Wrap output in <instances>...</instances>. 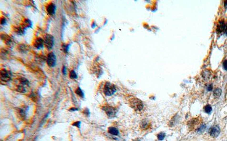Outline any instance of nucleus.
<instances>
[{"label":"nucleus","instance_id":"nucleus-24","mask_svg":"<svg viewBox=\"0 0 227 141\" xmlns=\"http://www.w3.org/2000/svg\"><path fill=\"white\" fill-rule=\"evenodd\" d=\"M165 137V134L164 133H160L157 135V138L160 141L164 140Z\"/></svg>","mask_w":227,"mask_h":141},{"label":"nucleus","instance_id":"nucleus-20","mask_svg":"<svg viewBox=\"0 0 227 141\" xmlns=\"http://www.w3.org/2000/svg\"><path fill=\"white\" fill-rule=\"evenodd\" d=\"M76 93L78 96L81 97V98H83V97H84V94H83V91H82V89H81L80 87H78V88L76 89Z\"/></svg>","mask_w":227,"mask_h":141},{"label":"nucleus","instance_id":"nucleus-23","mask_svg":"<svg viewBox=\"0 0 227 141\" xmlns=\"http://www.w3.org/2000/svg\"><path fill=\"white\" fill-rule=\"evenodd\" d=\"M212 110V107L210 106V105H207L204 107V111H205L206 113L208 114L210 113L211 112Z\"/></svg>","mask_w":227,"mask_h":141},{"label":"nucleus","instance_id":"nucleus-28","mask_svg":"<svg viewBox=\"0 0 227 141\" xmlns=\"http://www.w3.org/2000/svg\"><path fill=\"white\" fill-rule=\"evenodd\" d=\"M212 88H213L212 85L211 84V85H208V88H207V89H208V91H211L212 90Z\"/></svg>","mask_w":227,"mask_h":141},{"label":"nucleus","instance_id":"nucleus-25","mask_svg":"<svg viewBox=\"0 0 227 141\" xmlns=\"http://www.w3.org/2000/svg\"><path fill=\"white\" fill-rule=\"evenodd\" d=\"M72 125L78 127V128H80V125H81V122H80V121H77V122H74V124H73Z\"/></svg>","mask_w":227,"mask_h":141},{"label":"nucleus","instance_id":"nucleus-3","mask_svg":"<svg viewBox=\"0 0 227 141\" xmlns=\"http://www.w3.org/2000/svg\"><path fill=\"white\" fill-rule=\"evenodd\" d=\"M102 109L104 111L108 118H113L115 117L117 110L113 106L109 105H104L102 107Z\"/></svg>","mask_w":227,"mask_h":141},{"label":"nucleus","instance_id":"nucleus-10","mask_svg":"<svg viewBox=\"0 0 227 141\" xmlns=\"http://www.w3.org/2000/svg\"><path fill=\"white\" fill-rule=\"evenodd\" d=\"M220 133V127L218 126H214L211 129L210 131V134L211 136L212 137H217Z\"/></svg>","mask_w":227,"mask_h":141},{"label":"nucleus","instance_id":"nucleus-27","mask_svg":"<svg viewBox=\"0 0 227 141\" xmlns=\"http://www.w3.org/2000/svg\"><path fill=\"white\" fill-rule=\"evenodd\" d=\"M6 21L5 18H1V23L2 25H4V24L6 23Z\"/></svg>","mask_w":227,"mask_h":141},{"label":"nucleus","instance_id":"nucleus-21","mask_svg":"<svg viewBox=\"0 0 227 141\" xmlns=\"http://www.w3.org/2000/svg\"><path fill=\"white\" fill-rule=\"evenodd\" d=\"M206 128V125H205V124H203V125H201L199 127H198V129H197L196 131L199 133H203L204 130H205Z\"/></svg>","mask_w":227,"mask_h":141},{"label":"nucleus","instance_id":"nucleus-26","mask_svg":"<svg viewBox=\"0 0 227 141\" xmlns=\"http://www.w3.org/2000/svg\"><path fill=\"white\" fill-rule=\"evenodd\" d=\"M223 67L225 70H227V60H225L223 63Z\"/></svg>","mask_w":227,"mask_h":141},{"label":"nucleus","instance_id":"nucleus-13","mask_svg":"<svg viewBox=\"0 0 227 141\" xmlns=\"http://www.w3.org/2000/svg\"><path fill=\"white\" fill-rule=\"evenodd\" d=\"M1 39L5 42L6 44L9 45L12 42L11 38H10V36L6 35V34H1Z\"/></svg>","mask_w":227,"mask_h":141},{"label":"nucleus","instance_id":"nucleus-6","mask_svg":"<svg viewBox=\"0 0 227 141\" xmlns=\"http://www.w3.org/2000/svg\"><path fill=\"white\" fill-rule=\"evenodd\" d=\"M130 105L136 110H141L143 108V103L137 98H133L129 102Z\"/></svg>","mask_w":227,"mask_h":141},{"label":"nucleus","instance_id":"nucleus-4","mask_svg":"<svg viewBox=\"0 0 227 141\" xmlns=\"http://www.w3.org/2000/svg\"><path fill=\"white\" fill-rule=\"evenodd\" d=\"M12 74L11 72L6 70H1L0 71V78L2 82H8L11 79Z\"/></svg>","mask_w":227,"mask_h":141},{"label":"nucleus","instance_id":"nucleus-8","mask_svg":"<svg viewBox=\"0 0 227 141\" xmlns=\"http://www.w3.org/2000/svg\"><path fill=\"white\" fill-rule=\"evenodd\" d=\"M16 114H17L18 118L19 119L22 120H25L26 118V111L23 108H18L16 110Z\"/></svg>","mask_w":227,"mask_h":141},{"label":"nucleus","instance_id":"nucleus-29","mask_svg":"<svg viewBox=\"0 0 227 141\" xmlns=\"http://www.w3.org/2000/svg\"><path fill=\"white\" fill-rule=\"evenodd\" d=\"M62 72H63V74L64 75L66 74V68H65V67H63V69H62Z\"/></svg>","mask_w":227,"mask_h":141},{"label":"nucleus","instance_id":"nucleus-19","mask_svg":"<svg viewBox=\"0 0 227 141\" xmlns=\"http://www.w3.org/2000/svg\"><path fill=\"white\" fill-rule=\"evenodd\" d=\"M222 94V90L220 88H216L213 92V95L216 97H219Z\"/></svg>","mask_w":227,"mask_h":141},{"label":"nucleus","instance_id":"nucleus-15","mask_svg":"<svg viewBox=\"0 0 227 141\" xmlns=\"http://www.w3.org/2000/svg\"><path fill=\"white\" fill-rule=\"evenodd\" d=\"M14 31L17 35H23L24 34V32H25V28L22 26L15 27L14 28Z\"/></svg>","mask_w":227,"mask_h":141},{"label":"nucleus","instance_id":"nucleus-7","mask_svg":"<svg viewBox=\"0 0 227 141\" xmlns=\"http://www.w3.org/2000/svg\"><path fill=\"white\" fill-rule=\"evenodd\" d=\"M56 58L55 54L52 52H50V53L48 55L47 58V63L48 65L50 67H53L55 65V64H56Z\"/></svg>","mask_w":227,"mask_h":141},{"label":"nucleus","instance_id":"nucleus-12","mask_svg":"<svg viewBox=\"0 0 227 141\" xmlns=\"http://www.w3.org/2000/svg\"><path fill=\"white\" fill-rule=\"evenodd\" d=\"M200 122V120L198 118H194V119H191L190 121L188 122V126L190 128L193 129L195 126L198 124V123Z\"/></svg>","mask_w":227,"mask_h":141},{"label":"nucleus","instance_id":"nucleus-5","mask_svg":"<svg viewBox=\"0 0 227 141\" xmlns=\"http://www.w3.org/2000/svg\"><path fill=\"white\" fill-rule=\"evenodd\" d=\"M44 45L48 49H52L54 45V37L50 34H46L44 39Z\"/></svg>","mask_w":227,"mask_h":141},{"label":"nucleus","instance_id":"nucleus-22","mask_svg":"<svg viewBox=\"0 0 227 141\" xmlns=\"http://www.w3.org/2000/svg\"><path fill=\"white\" fill-rule=\"evenodd\" d=\"M69 77L72 79H76L77 78V75L74 70H72L69 73Z\"/></svg>","mask_w":227,"mask_h":141},{"label":"nucleus","instance_id":"nucleus-1","mask_svg":"<svg viewBox=\"0 0 227 141\" xmlns=\"http://www.w3.org/2000/svg\"><path fill=\"white\" fill-rule=\"evenodd\" d=\"M16 89L17 92L25 93L26 92V87H29V82L25 77H21L15 80Z\"/></svg>","mask_w":227,"mask_h":141},{"label":"nucleus","instance_id":"nucleus-9","mask_svg":"<svg viewBox=\"0 0 227 141\" xmlns=\"http://www.w3.org/2000/svg\"><path fill=\"white\" fill-rule=\"evenodd\" d=\"M44 44V39L41 38H37L34 42V46L37 49H40L43 47Z\"/></svg>","mask_w":227,"mask_h":141},{"label":"nucleus","instance_id":"nucleus-2","mask_svg":"<svg viewBox=\"0 0 227 141\" xmlns=\"http://www.w3.org/2000/svg\"><path fill=\"white\" fill-rule=\"evenodd\" d=\"M116 87L113 84L110 82H106L104 86L103 92L104 94L107 96H111L116 92Z\"/></svg>","mask_w":227,"mask_h":141},{"label":"nucleus","instance_id":"nucleus-31","mask_svg":"<svg viewBox=\"0 0 227 141\" xmlns=\"http://www.w3.org/2000/svg\"><path fill=\"white\" fill-rule=\"evenodd\" d=\"M224 33L227 35V27H226V28H225V31H224Z\"/></svg>","mask_w":227,"mask_h":141},{"label":"nucleus","instance_id":"nucleus-14","mask_svg":"<svg viewBox=\"0 0 227 141\" xmlns=\"http://www.w3.org/2000/svg\"><path fill=\"white\" fill-rule=\"evenodd\" d=\"M22 26L24 28L31 27V26H32V23H31V21L30 19H24L23 21L22 22Z\"/></svg>","mask_w":227,"mask_h":141},{"label":"nucleus","instance_id":"nucleus-17","mask_svg":"<svg viewBox=\"0 0 227 141\" xmlns=\"http://www.w3.org/2000/svg\"><path fill=\"white\" fill-rule=\"evenodd\" d=\"M108 131L110 134L113 136H118L119 134V130L114 127H110L108 129Z\"/></svg>","mask_w":227,"mask_h":141},{"label":"nucleus","instance_id":"nucleus-30","mask_svg":"<svg viewBox=\"0 0 227 141\" xmlns=\"http://www.w3.org/2000/svg\"><path fill=\"white\" fill-rule=\"evenodd\" d=\"M224 5H225V8L227 9V1H225L224 2Z\"/></svg>","mask_w":227,"mask_h":141},{"label":"nucleus","instance_id":"nucleus-11","mask_svg":"<svg viewBox=\"0 0 227 141\" xmlns=\"http://www.w3.org/2000/svg\"><path fill=\"white\" fill-rule=\"evenodd\" d=\"M56 11V5L53 3L51 2L47 6V11L50 15H53Z\"/></svg>","mask_w":227,"mask_h":141},{"label":"nucleus","instance_id":"nucleus-16","mask_svg":"<svg viewBox=\"0 0 227 141\" xmlns=\"http://www.w3.org/2000/svg\"><path fill=\"white\" fill-rule=\"evenodd\" d=\"M227 25H225L224 22H221L219 23V25L217 26V31L218 33H222L224 32L225 28H226Z\"/></svg>","mask_w":227,"mask_h":141},{"label":"nucleus","instance_id":"nucleus-18","mask_svg":"<svg viewBox=\"0 0 227 141\" xmlns=\"http://www.w3.org/2000/svg\"><path fill=\"white\" fill-rule=\"evenodd\" d=\"M141 127L143 129L146 130L148 128H149V126H150V123L148 120L147 119H144L142 121L141 123Z\"/></svg>","mask_w":227,"mask_h":141}]
</instances>
